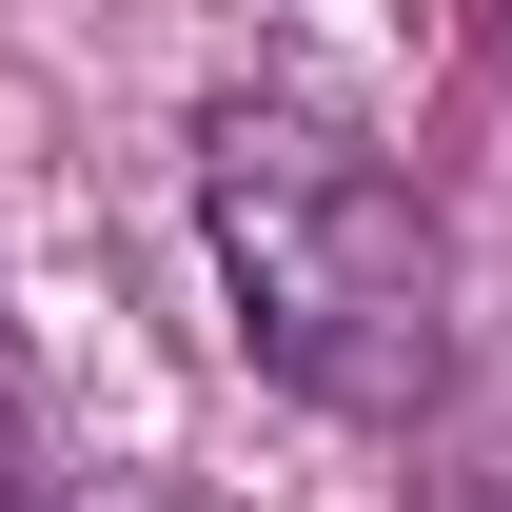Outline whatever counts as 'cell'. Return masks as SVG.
Here are the masks:
<instances>
[{"instance_id": "obj_1", "label": "cell", "mask_w": 512, "mask_h": 512, "mask_svg": "<svg viewBox=\"0 0 512 512\" xmlns=\"http://www.w3.org/2000/svg\"><path fill=\"white\" fill-rule=\"evenodd\" d=\"M197 237L217 296L316 414H414L453 375V237L355 119L316 99H217L197 119Z\"/></svg>"}]
</instances>
